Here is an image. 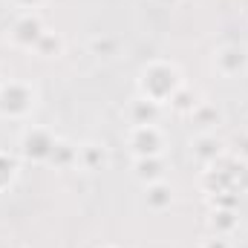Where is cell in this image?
<instances>
[{"label":"cell","instance_id":"1","mask_svg":"<svg viewBox=\"0 0 248 248\" xmlns=\"http://www.w3.org/2000/svg\"><path fill=\"white\" fill-rule=\"evenodd\" d=\"M202 190L208 196H219V193H231V196H246L248 193V165L243 159L222 153L219 159H214L211 165L202 168Z\"/></svg>","mask_w":248,"mask_h":248},{"label":"cell","instance_id":"2","mask_svg":"<svg viewBox=\"0 0 248 248\" xmlns=\"http://www.w3.org/2000/svg\"><path fill=\"white\" fill-rule=\"evenodd\" d=\"M182 87H185V78H182L179 66L170 61H150L147 66H141L139 81H136L139 95L147 101H156L159 107H168L170 98Z\"/></svg>","mask_w":248,"mask_h":248},{"label":"cell","instance_id":"3","mask_svg":"<svg viewBox=\"0 0 248 248\" xmlns=\"http://www.w3.org/2000/svg\"><path fill=\"white\" fill-rule=\"evenodd\" d=\"M38 107V90L29 81L9 78L0 84V116L12 122H23Z\"/></svg>","mask_w":248,"mask_h":248},{"label":"cell","instance_id":"4","mask_svg":"<svg viewBox=\"0 0 248 248\" xmlns=\"http://www.w3.org/2000/svg\"><path fill=\"white\" fill-rule=\"evenodd\" d=\"M127 147L133 159H150V156H165L168 139L159 124H130L127 127Z\"/></svg>","mask_w":248,"mask_h":248},{"label":"cell","instance_id":"5","mask_svg":"<svg viewBox=\"0 0 248 248\" xmlns=\"http://www.w3.org/2000/svg\"><path fill=\"white\" fill-rule=\"evenodd\" d=\"M58 136L49 130V127H26L20 133V156L26 162H35V165H49L55 147H58Z\"/></svg>","mask_w":248,"mask_h":248},{"label":"cell","instance_id":"6","mask_svg":"<svg viewBox=\"0 0 248 248\" xmlns=\"http://www.w3.org/2000/svg\"><path fill=\"white\" fill-rule=\"evenodd\" d=\"M211 63H214V72L222 75V78H228V81L243 78L248 72V46L246 44H237V41L219 44V46L214 49Z\"/></svg>","mask_w":248,"mask_h":248},{"label":"cell","instance_id":"7","mask_svg":"<svg viewBox=\"0 0 248 248\" xmlns=\"http://www.w3.org/2000/svg\"><path fill=\"white\" fill-rule=\"evenodd\" d=\"M44 32H46V26H44L41 15L38 12H23L9 29V41L20 49H35L38 41L44 38Z\"/></svg>","mask_w":248,"mask_h":248},{"label":"cell","instance_id":"8","mask_svg":"<svg viewBox=\"0 0 248 248\" xmlns=\"http://www.w3.org/2000/svg\"><path fill=\"white\" fill-rule=\"evenodd\" d=\"M225 153V144H222V139L217 136V133H196L193 139H190V156L205 168V165H211L214 159H219Z\"/></svg>","mask_w":248,"mask_h":248},{"label":"cell","instance_id":"9","mask_svg":"<svg viewBox=\"0 0 248 248\" xmlns=\"http://www.w3.org/2000/svg\"><path fill=\"white\" fill-rule=\"evenodd\" d=\"M168 173V165L162 156H150V159H133V176L141 182V185H153V182H162Z\"/></svg>","mask_w":248,"mask_h":248},{"label":"cell","instance_id":"10","mask_svg":"<svg viewBox=\"0 0 248 248\" xmlns=\"http://www.w3.org/2000/svg\"><path fill=\"white\" fill-rule=\"evenodd\" d=\"M162 110L165 107H159L156 101H147V98L136 95L130 101V107H127V119H130V124H156L159 116H162Z\"/></svg>","mask_w":248,"mask_h":248},{"label":"cell","instance_id":"11","mask_svg":"<svg viewBox=\"0 0 248 248\" xmlns=\"http://www.w3.org/2000/svg\"><path fill=\"white\" fill-rule=\"evenodd\" d=\"M144 205L156 214L168 211L173 205V185L170 182H153V185H144Z\"/></svg>","mask_w":248,"mask_h":248},{"label":"cell","instance_id":"12","mask_svg":"<svg viewBox=\"0 0 248 248\" xmlns=\"http://www.w3.org/2000/svg\"><path fill=\"white\" fill-rule=\"evenodd\" d=\"M78 168L87 170V173L104 170L107 168V150H104V144H95V141L81 144L78 147Z\"/></svg>","mask_w":248,"mask_h":248},{"label":"cell","instance_id":"13","mask_svg":"<svg viewBox=\"0 0 248 248\" xmlns=\"http://www.w3.org/2000/svg\"><path fill=\"white\" fill-rule=\"evenodd\" d=\"M208 225H211V231H214L217 237H228V234L237 231V225H240V214L231 211V208H214L211 217H208Z\"/></svg>","mask_w":248,"mask_h":248},{"label":"cell","instance_id":"14","mask_svg":"<svg viewBox=\"0 0 248 248\" xmlns=\"http://www.w3.org/2000/svg\"><path fill=\"white\" fill-rule=\"evenodd\" d=\"M190 122L199 124V127H202V133H214V130L222 124V113H219V107H217V104L199 101V104L193 107V113H190Z\"/></svg>","mask_w":248,"mask_h":248},{"label":"cell","instance_id":"15","mask_svg":"<svg viewBox=\"0 0 248 248\" xmlns=\"http://www.w3.org/2000/svg\"><path fill=\"white\" fill-rule=\"evenodd\" d=\"M35 52H38L41 58H58V55H63V38L46 29V32H44V38L38 41Z\"/></svg>","mask_w":248,"mask_h":248},{"label":"cell","instance_id":"16","mask_svg":"<svg viewBox=\"0 0 248 248\" xmlns=\"http://www.w3.org/2000/svg\"><path fill=\"white\" fill-rule=\"evenodd\" d=\"M49 165H55V168H61V170L72 168V165H78V147L69 144V141H58V147H55Z\"/></svg>","mask_w":248,"mask_h":248},{"label":"cell","instance_id":"17","mask_svg":"<svg viewBox=\"0 0 248 248\" xmlns=\"http://www.w3.org/2000/svg\"><path fill=\"white\" fill-rule=\"evenodd\" d=\"M196 104H199L196 93H193V90H190V87L185 84V87H182V90H179V93H176V95L170 98V104H168V107H170L173 113H182V116H190Z\"/></svg>","mask_w":248,"mask_h":248},{"label":"cell","instance_id":"18","mask_svg":"<svg viewBox=\"0 0 248 248\" xmlns=\"http://www.w3.org/2000/svg\"><path fill=\"white\" fill-rule=\"evenodd\" d=\"M15 179H17V159L0 150V193L15 185Z\"/></svg>","mask_w":248,"mask_h":248},{"label":"cell","instance_id":"19","mask_svg":"<svg viewBox=\"0 0 248 248\" xmlns=\"http://www.w3.org/2000/svg\"><path fill=\"white\" fill-rule=\"evenodd\" d=\"M90 49H93L98 58H113V55L119 52V41H116V38H95V41L90 44Z\"/></svg>","mask_w":248,"mask_h":248},{"label":"cell","instance_id":"20","mask_svg":"<svg viewBox=\"0 0 248 248\" xmlns=\"http://www.w3.org/2000/svg\"><path fill=\"white\" fill-rule=\"evenodd\" d=\"M208 199H211V208H231V211L240 208V196H231V193H219V196H208Z\"/></svg>","mask_w":248,"mask_h":248},{"label":"cell","instance_id":"21","mask_svg":"<svg viewBox=\"0 0 248 248\" xmlns=\"http://www.w3.org/2000/svg\"><path fill=\"white\" fill-rule=\"evenodd\" d=\"M17 9H23V12H35V9H41L44 6V0H12Z\"/></svg>","mask_w":248,"mask_h":248},{"label":"cell","instance_id":"22","mask_svg":"<svg viewBox=\"0 0 248 248\" xmlns=\"http://www.w3.org/2000/svg\"><path fill=\"white\" fill-rule=\"evenodd\" d=\"M202 248H231V246H228V240H225V237H217V234H214L211 240H205V243H202Z\"/></svg>","mask_w":248,"mask_h":248},{"label":"cell","instance_id":"23","mask_svg":"<svg viewBox=\"0 0 248 248\" xmlns=\"http://www.w3.org/2000/svg\"><path fill=\"white\" fill-rule=\"evenodd\" d=\"M159 3H165V6H173V3H179V0H159Z\"/></svg>","mask_w":248,"mask_h":248},{"label":"cell","instance_id":"24","mask_svg":"<svg viewBox=\"0 0 248 248\" xmlns=\"http://www.w3.org/2000/svg\"><path fill=\"white\" fill-rule=\"evenodd\" d=\"M101 248H122V246H101Z\"/></svg>","mask_w":248,"mask_h":248}]
</instances>
